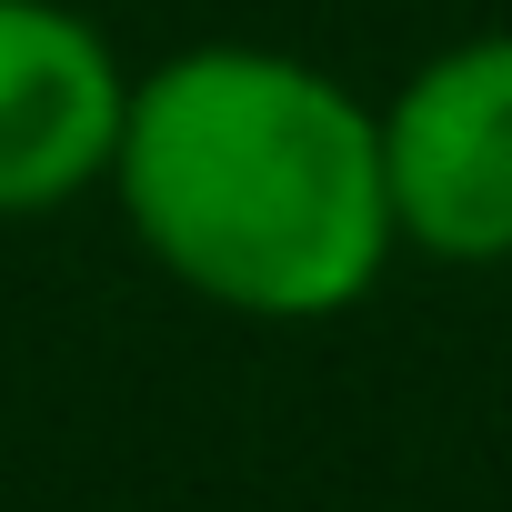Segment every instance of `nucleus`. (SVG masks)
Listing matches in <instances>:
<instances>
[{"label": "nucleus", "mask_w": 512, "mask_h": 512, "mask_svg": "<svg viewBox=\"0 0 512 512\" xmlns=\"http://www.w3.org/2000/svg\"><path fill=\"white\" fill-rule=\"evenodd\" d=\"M382 121L392 241L452 272L512 262V31H462L402 71Z\"/></svg>", "instance_id": "2"}, {"label": "nucleus", "mask_w": 512, "mask_h": 512, "mask_svg": "<svg viewBox=\"0 0 512 512\" xmlns=\"http://www.w3.org/2000/svg\"><path fill=\"white\" fill-rule=\"evenodd\" d=\"M131 61L71 0H0V221H51L111 181Z\"/></svg>", "instance_id": "3"}, {"label": "nucleus", "mask_w": 512, "mask_h": 512, "mask_svg": "<svg viewBox=\"0 0 512 512\" xmlns=\"http://www.w3.org/2000/svg\"><path fill=\"white\" fill-rule=\"evenodd\" d=\"M101 191L161 282L272 332L362 312L402 251L372 101L272 41H191L131 71Z\"/></svg>", "instance_id": "1"}]
</instances>
